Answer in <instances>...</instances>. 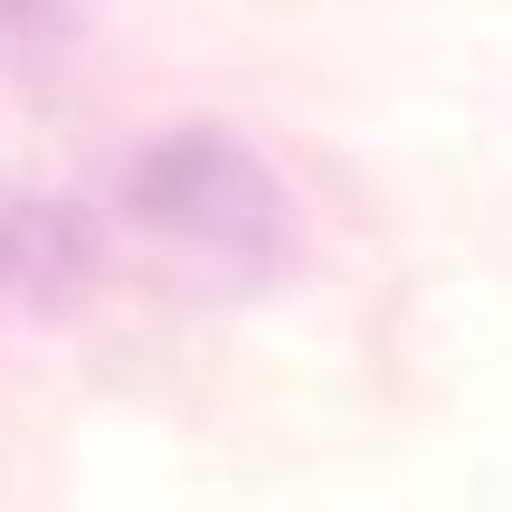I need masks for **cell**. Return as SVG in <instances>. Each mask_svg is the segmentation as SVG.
<instances>
[{
	"mask_svg": "<svg viewBox=\"0 0 512 512\" xmlns=\"http://www.w3.org/2000/svg\"><path fill=\"white\" fill-rule=\"evenodd\" d=\"M76 10H86V0H0V48H38V38H57Z\"/></svg>",
	"mask_w": 512,
	"mask_h": 512,
	"instance_id": "cell-3",
	"label": "cell"
},
{
	"mask_svg": "<svg viewBox=\"0 0 512 512\" xmlns=\"http://www.w3.org/2000/svg\"><path fill=\"white\" fill-rule=\"evenodd\" d=\"M95 275V228L57 200H0V294L67 304Z\"/></svg>",
	"mask_w": 512,
	"mask_h": 512,
	"instance_id": "cell-2",
	"label": "cell"
},
{
	"mask_svg": "<svg viewBox=\"0 0 512 512\" xmlns=\"http://www.w3.org/2000/svg\"><path fill=\"white\" fill-rule=\"evenodd\" d=\"M124 200H133V219H143V228H162V238L219 256V266H275V256L294 247L285 181L256 162L238 133H219V124L162 133V143L133 162Z\"/></svg>",
	"mask_w": 512,
	"mask_h": 512,
	"instance_id": "cell-1",
	"label": "cell"
}]
</instances>
